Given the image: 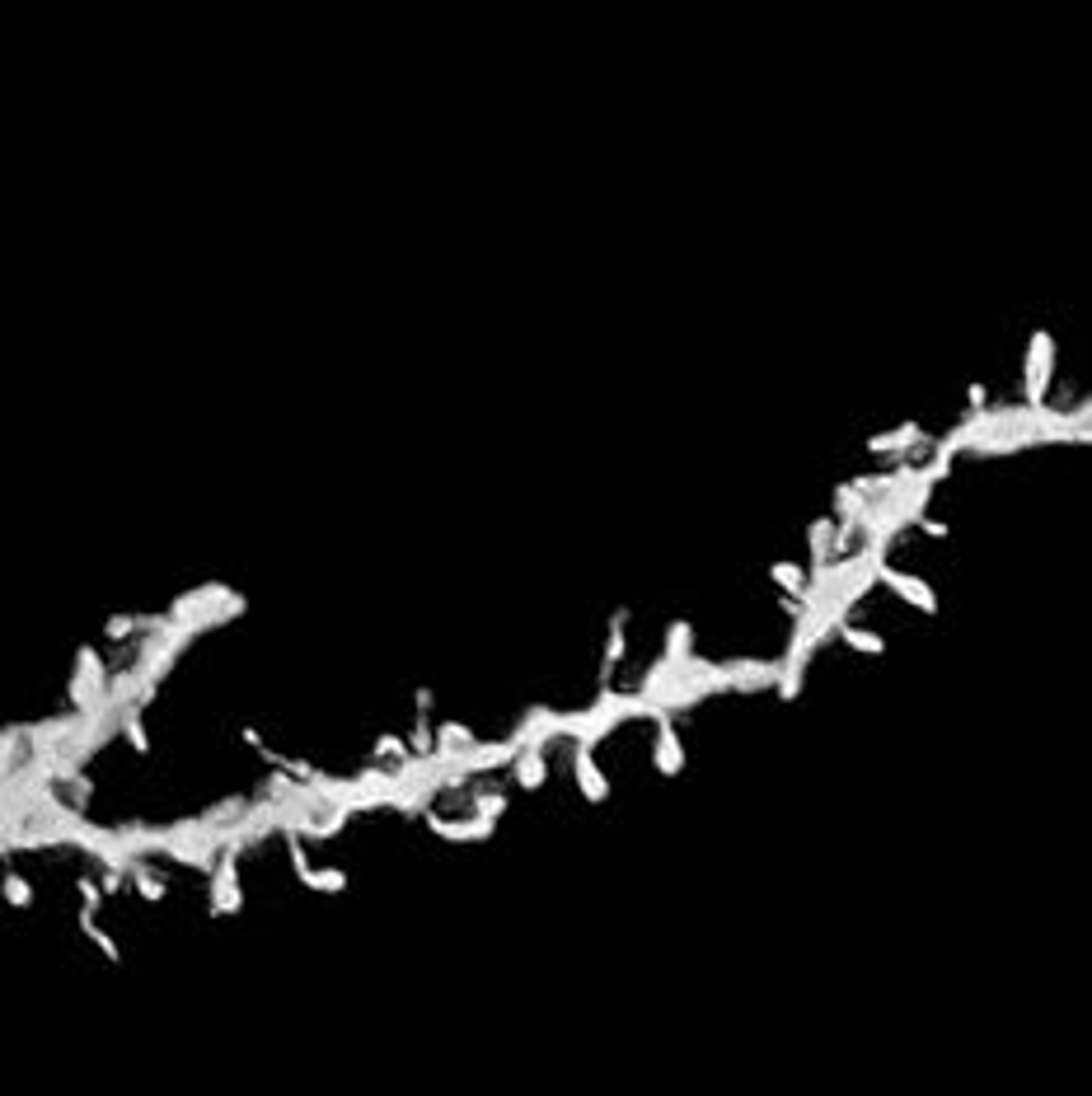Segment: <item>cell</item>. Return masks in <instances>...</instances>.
<instances>
[{
  "label": "cell",
  "instance_id": "1",
  "mask_svg": "<svg viewBox=\"0 0 1092 1096\" xmlns=\"http://www.w3.org/2000/svg\"><path fill=\"white\" fill-rule=\"evenodd\" d=\"M1050 366H1055V347L1050 333H1031L1027 347V408H1046V389H1050Z\"/></svg>",
  "mask_w": 1092,
  "mask_h": 1096
}]
</instances>
